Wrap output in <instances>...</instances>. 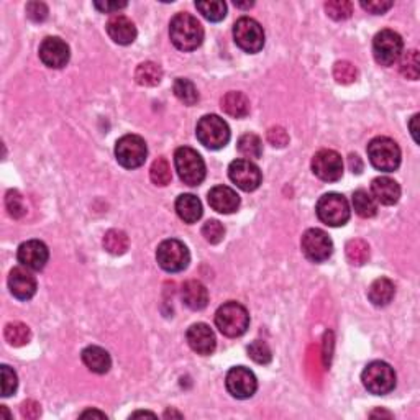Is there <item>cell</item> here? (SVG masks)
<instances>
[{"label":"cell","instance_id":"8992f818","mask_svg":"<svg viewBox=\"0 0 420 420\" xmlns=\"http://www.w3.org/2000/svg\"><path fill=\"white\" fill-rule=\"evenodd\" d=\"M200 145L209 150H220L230 141V127L219 116H204L195 127Z\"/></svg>","mask_w":420,"mask_h":420},{"label":"cell","instance_id":"4316f807","mask_svg":"<svg viewBox=\"0 0 420 420\" xmlns=\"http://www.w3.org/2000/svg\"><path fill=\"white\" fill-rule=\"evenodd\" d=\"M176 214L185 223H195L202 217V204L194 194H181L176 199Z\"/></svg>","mask_w":420,"mask_h":420},{"label":"cell","instance_id":"6da1fadb","mask_svg":"<svg viewBox=\"0 0 420 420\" xmlns=\"http://www.w3.org/2000/svg\"><path fill=\"white\" fill-rule=\"evenodd\" d=\"M169 36L173 45L181 51H194L204 41V29L200 21L190 14L174 15L169 24Z\"/></svg>","mask_w":420,"mask_h":420},{"label":"cell","instance_id":"277c9868","mask_svg":"<svg viewBox=\"0 0 420 420\" xmlns=\"http://www.w3.org/2000/svg\"><path fill=\"white\" fill-rule=\"evenodd\" d=\"M174 166L179 174V179L188 185H199L205 179V163L194 148L181 146L174 153Z\"/></svg>","mask_w":420,"mask_h":420},{"label":"cell","instance_id":"db71d44e","mask_svg":"<svg viewBox=\"0 0 420 420\" xmlns=\"http://www.w3.org/2000/svg\"><path fill=\"white\" fill-rule=\"evenodd\" d=\"M237 7H242V9H248V7H253V2L250 4H240V2H235Z\"/></svg>","mask_w":420,"mask_h":420},{"label":"cell","instance_id":"8fae6325","mask_svg":"<svg viewBox=\"0 0 420 420\" xmlns=\"http://www.w3.org/2000/svg\"><path fill=\"white\" fill-rule=\"evenodd\" d=\"M235 43L247 53H260L265 46V30L258 21L250 17H242L233 25Z\"/></svg>","mask_w":420,"mask_h":420},{"label":"cell","instance_id":"d6a6232c","mask_svg":"<svg viewBox=\"0 0 420 420\" xmlns=\"http://www.w3.org/2000/svg\"><path fill=\"white\" fill-rule=\"evenodd\" d=\"M173 91L174 96L185 106H195L199 102V92L195 89L194 83H190L189 79L178 78L173 84Z\"/></svg>","mask_w":420,"mask_h":420},{"label":"cell","instance_id":"4fadbf2b","mask_svg":"<svg viewBox=\"0 0 420 420\" xmlns=\"http://www.w3.org/2000/svg\"><path fill=\"white\" fill-rule=\"evenodd\" d=\"M228 178L238 189L245 190V193H253L263 181V174H261L260 168L250 160L232 161L230 166H228Z\"/></svg>","mask_w":420,"mask_h":420},{"label":"cell","instance_id":"ffe728a7","mask_svg":"<svg viewBox=\"0 0 420 420\" xmlns=\"http://www.w3.org/2000/svg\"><path fill=\"white\" fill-rule=\"evenodd\" d=\"M107 34L112 38V41H116L117 45H132L136 40V26L132 20L125 17L122 14L112 15L107 21Z\"/></svg>","mask_w":420,"mask_h":420},{"label":"cell","instance_id":"1f68e13d","mask_svg":"<svg viewBox=\"0 0 420 420\" xmlns=\"http://www.w3.org/2000/svg\"><path fill=\"white\" fill-rule=\"evenodd\" d=\"M5 340L12 347H25L31 340L29 325L21 324V322H10L5 325Z\"/></svg>","mask_w":420,"mask_h":420},{"label":"cell","instance_id":"d6986e66","mask_svg":"<svg viewBox=\"0 0 420 420\" xmlns=\"http://www.w3.org/2000/svg\"><path fill=\"white\" fill-rule=\"evenodd\" d=\"M185 340H188L189 347L198 354H212L215 352L217 347V338L214 330L210 329L207 324H194L188 329L185 334Z\"/></svg>","mask_w":420,"mask_h":420},{"label":"cell","instance_id":"9a60e30c","mask_svg":"<svg viewBox=\"0 0 420 420\" xmlns=\"http://www.w3.org/2000/svg\"><path fill=\"white\" fill-rule=\"evenodd\" d=\"M227 391L237 399H250L258 389V379L253 371L245 367H235L227 373Z\"/></svg>","mask_w":420,"mask_h":420},{"label":"cell","instance_id":"484cf974","mask_svg":"<svg viewBox=\"0 0 420 420\" xmlns=\"http://www.w3.org/2000/svg\"><path fill=\"white\" fill-rule=\"evenodd\" d=\"M396 296V287L394 282L387 277H378V280L371 282L368 289V297L376 307H386L387 304H391L392 299Z\"/></svg>","mask_w":420,"mask_h":420},{"label":"cell","instance_id":"681fc988","mask_svg":"<svg viewBox=\"0 0 420 420\" xmlns=\"http://www.w3.org/2000/svg\"><path fill=\"white\" fill-rule=\"evenodd\" d=\"M419 122V113H416V116L412 117V120H411V123H409V127H411V132H412V136H414V141H416V143H419V138H417V123Z\"/></svg>","mask_w":420,"mask_h":420},{"label":"cell","instance_id":"8d00e7d4","mask_svg":"<svg viewBox=\"0 0 420 420\" xmlns=\"http://www.w3.org/2000/svg\"><path fill=\"white\" fill-rule=\"evenodd\" d=\"M150 178L156 185H168L171 183V166H169L166 158H158V160L153 163L150 169Z\"/></svg>","mask_w":420,"mask_h":420},{"label":"cell","instance_id":"e0dca14e","mask_svg":"<svg viewBox=\"0 0 420 420\" xmlns=\"http://www.w3.org/2000/svg\"><path fill=\"white\" fill-rule=\"evenodd\" d=\"M19 263L31 271H41L50 260V250L40 240H29L21 243L17 253Z\"/></svg>","mask_w":420,"mask_h":420},{"label":"cell","instance_id":"5bb4252c","mask_svg":"<svg viewBox=\"0 0 420 420\" xmlns=\"http://www.w3.org/2000/svg\"><path fill=\"white\" fill-rule=\"evenodd\" d=\"M312 173L325 183H335L343 176V160L334 150H320L312 158Z\"/></svg>","mask_w":420,"mask_h":420},{"label":"cell","instance_id":"f6af8a7d","mask_svg":"<svg viewBox=\"0 0 420 420\" xmlns=\"http://www.w3.org/2000/svg\"><path fill=\"white\" fill-rule=\"evenodd\" d=\"M266 136H268V141L275 148H285L289 143V135L282 127H271Z\"/></svg>","mask_w":420,"mask_h":420},{"label":"cell","instance_id":"bcb514c9","mask_svg":"<svg viewBox=\"0 0 420 420\" xmlns=\"http://www.w3.org/2000/svg\"><path fill=\"white\" fill-rule=\"evenodd\" d=\"M392 2H389V0H362V7L364 10H368L369 14L373 15H383L386 14L387 10H389L392 7Z\"/></svg>","mask_w":420,"mask_h":420},{"label":"cell","instance_id":"d590c367","mask_svg":"<svg viewBox=\"0 0 420 420\" xmlns=\"http://www.w3.org/2000/svg\"><path fill=\"white\" fill-rule=\"evenodd\" d=\"M199 12L209 21H220L227 15V4L222 0H207V2H195Z\"/></svg>","mask_w":420,"mask_h":420},{"label":"cell","instance_id":"c3c4849f","mask_svg":"<svg viewBox=\"0 0 420 420\" xmlns=\"http://www.w3.org/2000/svg\"><path fill=\"white\" fill-rule=\"evenodd\" d=\"M41 414V407L40 404L35 402V401H26L21 404V416L25 419H30V420H35L40 417Z\"/></svg>","mask_w":420,"mask_h":420},{"label":"cell","instance_id":"60d3db41","mask_svg":"<svg viewBox=\"0 0 420 420\" xmlns=\"http://www.w3.org/2000/svg\"><path fill=\"white\" fill-rule=\"evenodd\" d=\"M248 357L258 364H268L272 359V352L266 342L255 340L253 343H250L248 347Z\"/></svg>","mask_w":420,"mask_h":420},{"label":"cell","instance_id":"f546056e","mask_svg":"<svg viewBox=\"0 0 420 420\" xmlns=\"http://www.w3.org/2000/svg\"><path fill=\"white\" fill-rule=\"evenodd\" d=\"M237 148L240 155L245 156V160H258L263 155V141H261L258 135L245 133L238 138Z\"/></svg>","mask_w":420,"mask_h":420},{"label":"cell","instance_id":"836d02e7","mask_svg":"<svg viewBox=\"0 0 420 420\" xmlns=\"http://www.w3.org/2000/svg\"><path fill=\"white\" fill-rule=\"evenodd\" d=\"M347 258L354 266H363L369 260V245L364 240L354 238L347 243Z\"/></svg>","mask_w":420,"mask_h":420},{"label":"cell","instance_id":"74e56055","mask_svg":"<svg viewBox=\"0 0 420 420\" xmlns=\"http://www.w3.org/2000/svg\"><path fill=\"white\" fill-rule=\"evenodd\" d=\"M325 12L334 20H347L353 14V4L348 0H329L325 2Z\"/></svg>","mask_w":420,"mask_h":420},{"label":"cell","instance_id":"f35d334b","mask_svg":"<svg viewBox=\"0 0 420 420\" xmlns=\"http://www.w3.org/2000/svg\"><path fill=\"white\" fill-rule=\"evenodd\" d=\"M5 207H7V212L10 217L14 219H21L26 214V205L24 202V195H21L19 190H9L7 195H5Z\"/></svg>","mask_w":420,"mask_h":420},{"label":"cell","instance_id":"ba28073f","mask_svg":"<svg viewBox=\"0 0 420 420\" xmlns=\"http://www.w3.org/2000/svg\"><path fill=\"white\" fill-rule=\"evenodd\" d=\"M156 261L168 272H181L189 266L190 253L181 240H165L156 250Z\"/></svg>","mask_w":420,"mask_h":420},{"label":"cell","instance_id":"e575fe53","mask_svg":"<svg viewBox=\"0 0 420 420\" xmlns=\"http://www.w3.org/2000/svg\"><path fill=\"white\" fill-rule=\"evenodd\" d=\"M399 71L406 79L417 81L420 74V59L417 50H409L399 58Z\"/></svg>","mask_w":420,"mask_h":420},{"label":"cell","instance_id":"7dc6e473","mask_svg":"<svg viewBox=\"0 0 420 420\" xmlns=\"http://www.w3.org/2000/svg\"><path fill=\"white\" fill-rule=\"evenodd\" d=\"M127 2H111V0H106V2H94V7L102 14H116L118 10L127 7Z\"/></svg>","mask_w":420,"mask_h":420},{"label":"cell","instance_id":"f1b7e54d","mask_svg":"<svg viewBox=\"0 0 420 420\" xmlns=\"http://www.w3.org/2000/svg\"><path fill=\"white\" fill-rule=\"evenodd\" d=\"M352 202H353L354 212H357L359 217H363V219H371V217L378 214V202L374 200V198L368 193V190H363V189L354 190Z\"/></svg>","mask_w":420,"mask_h":420},{"label":"cell","instance_id":"7402d4cb","mask_svg":"<svg viewBox=\"0 0 420 420\" xmlns=\"http://www.w3.org/2000/svg\"><path fill=\"white\" fill-rule=\"evenodd\" d=\"M371 195L378 204L394 205L401 199V188L394 179L381 176L373 179V183H371Z\"/></svg>","mask_w":420,"mask_h":420},{"label":"cell","instance_id":"52a82bcc","mask_svg":"<svg viewBox=\"0 0 420 420\" xmlns=\"http://www.w3.org/2000/svg\"><path fill=\"white\" fill-rule=\"evenodd\" d=\"M362 381L371 394L386 396L396 387L394 368L384 362H373L364 368Z\"/></svg>","mask_w":420,"mask_h":420},{"label":"cell","instance_id":"d4e9b609","mask_svg":"<svg viewBox=\"0 0 420 420\" xmlns=\"http://www.w3.org/2000/svg\"><path fill=\"white\" fill-rule=\"evenodd\" d=\"M222 111L233 118H245L250 113V101L243 92L230 91L222 97Z\"/></svg>","mask_w":420,"mask_h":420},{"label":"cell","instance_id":"4dcf8cb0","mask_svg":"<svg viewBox=\"0 0 420 420\" xmlns=\"http://www.w3.org/2000/svg\"><path fill=\"white\" fill-rule=\"evenodd\" d=\"M102 243H103V248H106L107 252L113 256L125 255L130 247V240H128L127 233L122 232V230H117V228L108 230L106 235H103Z\"/></svg>","mask_w":420,"mask_h":420},{"label":"cell","instance_id":"5b68a950","mask_svg":"<svg viewBox=\"0 0 420 420\" xmlns=\"http://www.w3.org/2000/svg\"><path fill=\"white\" fill-rule=\"evenodd\" d=\"M317 217L322 223L329 227H343L350 220L352 209L348 200L342 194L329 193L322 195L315 207Z\"/></svg>","mask_w":420,"mask_h":420},{"label":"cell","instance_id":"2e32d148","mask_svg":"<svg viewBox=\"0 0 420 420\" xmlns=\"http://www.w3.org/2000/svg\"><path fill=\"white\" fill-rule=\"evenodd\" d=\"M71 58L68 43L58 36H48L40 45V59L51 69H61Z\"/></svg>","mask_w":420,"mask_h":420},{"label":"cell","instance_id":"ac0fdd59","mask_svg":"<svg viewBox=\"0 0 420 420\" xmlns=\"http://www.w3.org/2000/svg\"><path fill=\"white\" fill-rule=\"evenodd\" d=\"M9 289L12 292L14 297H17L19 301H29L36 294V280L31 275L29 268L20 266V268H14L9 275Z\"/></svg>","mask_w":420,"mask_h":420},{"label":"cell","instance_id":"816d5d0a","mask_svg":"<svg viewBox=\"0 0 420 420\" xmlns=\"http://www.w3.org/2000/svg\"><path fill=\"white\" fill-rule=\"evenodd\" d=\"M374 416H381V417H392L389 412H384V411H374V412H371V417H374Z\"/></svg>","mask_w":420,"mask_h":420},{"label":"cell","instance_id":"ab89813d","mask_svg":"<svg viewBox=\"0 0 420 420\" xmlns=\"http://www.w3.org/2000/svg\"><path fill=\"white\" fill-rule=\"evenodd\" d=\"M334 78L338 84H353L358 79V69L350 61H338L334 66Z\"/></svg>","mask_w":420,"mask_h":420},{"label":"cell","instance_id":"3957f363","mask_svg":"<svg viewBox=\"0 0 420 420\" xmlns=\"http://www.w3.org/2000/svg\"><path fill=\"white\" fill-rule=\"evenodd\" d=\"M368 158L369 163L378 171L392 173L401 166V148L394 140L387 136H378L371 140L368 145Z\"/></svg>","mask_w":420,"mask_h":420},{"label":"cell","instance_id":"44dd1931","mask_svg":"<svg viewBox=\"0 0 420 420\" xmlns=\"http://www.w3.org/2000/svg\"><path fill=\"white\" fill-rule=\"evenodd\" d=\"M212 209L219 214H233L240 207V195L228 185H215L207 194Z\"/></svg>","mask_w":420,"mask_h":420},{"label":"cell","instance_id":"30bf717a","mask_svg":"<svg viewBox=\"0 0 420 420\" xmlns=\"http://www.w3.org/2000/svg\"><path fill=\"white\" fill-rule=\"evenodd\" d=\"M404 51V41L394 30H381L373 40V54L381 66H392L399 61Z\"/></svg>","mask_w":420,"mask_h":420},{"label":"cell","instance_id":"b9f144b4","mask_svg":"<svg viewBox=\"0 0 420 420\" xmlns=\"http://www.w3.org/2000/svg\"><path fill=\"white\" fill-rule=\"evenodd\" d=\"M202 237L210 245H219L225 237V227L219 220H207L202 227Z\"/></svg>","mask_w":420,"mask_h":420},{"label":"cell","instance_id":"603a6c76","mask_svg":"<svg viewBox=\"0 0 420 420\" xmlns=\"http://www.w3.org/2000/svg\"><path fill=\"white\" fill-rule=\"evenodd\" d=\"M183 302L193 310H202L207 307L209 302V291L207 287L199 281H188L184 282L181 291Z\"/></svg>","mask_w":420,"mask_h":420},{"label":"cell","instance_id":"83f0119b","mask_svg":"<svg viewBox=\"0 0 420 420\" xmlns=\"http://www.w3.org/2000/svg\"><path fill=\"white\" fill-rule=\"evenodd\" d=\"M163 79V69L160 64L146 61L138 64L135 71V81L143 87H155L161 83Z\"/></svg>","mask_w":420,"mask_h":420},{"label":"cell","instance_id":"f907efd6","mask_svg":"<svg viewBox=\"0 0 420 420\" xmlns=\"http://www.w3.org/2000/svg\"><path fill=\"white\" fill-rule=\"evenodd\" d=\"M101 417V419H107V416L103 412H99V411H86L81 414V417Z\"/></svg>","mask_w":420,"mask_h":420},{"label":"cell","instance_id":"9c48e42d","mask_svg":"<svg viewBox=\"0 0 420 420\" xmlns=\"http://www.w3.org/2000/svg\"><path fill=\"white\" fill-rule=\"evenodd\" d=\"M146 156H148V146L138 135H125L116 143V158L120 166L136 169L145 165Z\"/></svg>","mask_w":420,"mask_h":420},{"label":"cell","instance_id":"7c38bea8","mask_svg":"<svg viewBox=\"0 0 420 420\" xmlns=\"http://www.w3.org/2000/svg\"><path fill=\"white\" fill-rule=\"evenodd\" d=\"M301 248L305 258L312 263H324L334 253V243L330 237L320 228H309L302 235Z\"/></svg>","mask_w":420,"mask_h":420},{"label":"cell","instance_id":"7a4b0ae2","mask_svg":"<svg viewBox=\"0 0 420 420\" xmlns=\"http://www.w3.org/2000/svg\"><path fill=\"white\" fill-rule=\"evenodd\" d=\"M215 325L225 337H242L250 327L248 310L238 302H225L215 312Z\"/></svg>","mask_w":420,"mask_h":420},{"label":"cell","instance_id":"f5cc1de1","mask_svg":"<svg viewBox=\"0 0 420 420\" xmlns=\"http://www.w3.org/2000/svg\"><path fill=\"white\" fill-rule=\"evenodd\" d=\"M143 416L145 417L146 416H148V417H155V414H153V412H135V414H132V417H143Z\"/></svg>","mask_w":420,"mask_h":420},{"label":"cell","instance_id":"cb8c5ba5","mask_svg":"<svg viewBox=\"0 0 420 420\" xmlns=\"http://www.w3.org/2000/svg\"><path fill=\"white\" fill-rule=\"evenodd\" d=\"M83 363L96 374H106L112 367V359L108 352L101 347H87L83 350Z\"/></svg>","mask_w":420,"mask_h":420},{"label":"cell","instance_id":"7bdbcfd3","mask_svg":"<svg viewBox=\"0 0 420 420\" xmlns=\"http://www.w3.org/2000/svg\"><path fill=\"white\" fill-rule=\"evenodd\" d=\"M0 371H2V396L9 397L12 396L19 387V378L15 371L7 367V364H2L0 367Z\"/></svg>","mask_w":420,"mask_h":420},{"label":"cell","instance_id":"ee69618b","mask_svg":"<svg viewBox=\"0 0 420 420\" xmlns=\"http://www.w3.org/2000/svg\"><path fill=\"white\" fill-rule=\"evenodd\" d=\"M48 7L43 2H30L26 4V17L36 24H41L48 19Z\"/></svg>","mask_w":420,"mask_h":420}]
</instances>
